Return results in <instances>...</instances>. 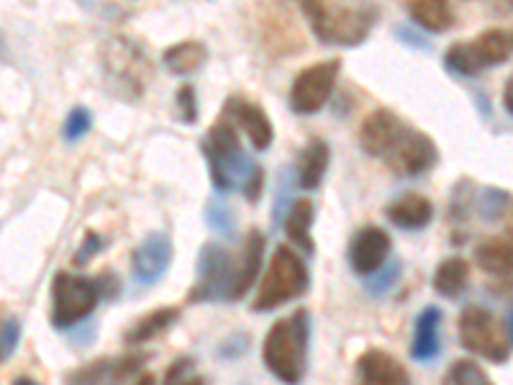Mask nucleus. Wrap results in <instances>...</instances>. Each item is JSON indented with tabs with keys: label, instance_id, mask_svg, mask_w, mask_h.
Wrapping results in <instances>:
<instances>
[{
	"label": "nucleus",
	"instance_id": "obj_1",
	"mask_svg": "<svg viewBox=\"0 0 513 385\" xmlns=\"http://www.w3.org/2000/svg\"><path fill=\"white\" fill-rule=\"evenodd\" d=\"M203 154H206L208 167H211V183L216 190L229 193V190H242L249 203L260 201L265 172L260 165H254L247 152L239 144V134L231 121H219L208 129L203 139Z\"/></svg>",
	"mask_w": 513,
	"mask_h": 385
},
{
	"label": "nucleus",
	"instance_id": "obj_2",
	"mask_svg": "<svg viewBox=\"0 0 513 385\" xmlns=\"http://www.w3.org/2000/svg\"><path fill=\"white\" fill-rule=\"evenodd\" d=\"M308 344H311V314L306 308L275 321L262 344V360L280 383L298 385L308 368Z\"/></svg>",
	"mask_w": 513,
	"mask_h": 385
},
{
	"label": "nucleus",
	"instance_id": "obj_3",
	"mask_svg": "<svg viewBox=\"0 0 513 385\" xmlns=\"http://www.w3.org/2000/svg\"><path fill=\"white\" fill-rule=\"evenodd\" d=\"M316 39L329 47H360L378 24V11L372 6H334L329 0H301Z\"/></svg>",
	"mask_w": 513,
	"mask_h": 385
},
{
	"label": "nucleus",
	"instance_id": "obj_4",
	"mask_svg": "<svg viewBox=\"0 0 513 385\" xmlns=\"http://www.w3.org/2000/svg\"><path fill=\"white\" fill-rule=\"evenodd\" d=\"M101 65L108 88L121 101H139L152 80V62L144 49L126 36H113L103 44Z\"/></svg>",
	"mask_w": 513,
	"mask_h": 385
},
{
	"label": "nucleus",
	"instance_id": "obj_5",
	"mask_svg": "<svg viewBox=\"0 0 513 385\" xmlns=\"http://www.w3.org/2000/svg\"><path fill=\"white\" fill-rule=\"evenodd\" d=\"M308 288H311V275H308L306 262L298 257V252L280 244L272 255L265 278H262L260 291L254 296L252 311L257 314L278 311L285 303L301 298Z\"/></svg>",
	"mask_w": 513,
	"mask_h": 385
},
{
	"label": "nucleus",
	"instance_id": "obj_6",
	"mask_svg": "<svg viewBox=\"0 0 513 385\" xmlns=\"http://www.w3.org/2000/svg\"><path fill=\"white\" fill-rule=\"evenodd\" d=\"M460 344L472 355L490 362H508L511 357V311L506 324L483 306H467L460 316Z\"/></svg>",
	"mask_w": 513,
	"mask_h": 385
},
{
	"label": "nucleus",
	"instance_id": "obj_7",
	"mask_svg": "<svg viewBox=\"0 0 513 385\" xmlns=\"http://www.w3.org/2000/svg\"><path fill=\"white\" fill-rule=\"evenodd\" d=\"M195 273H198V283L188 291L190 303L234 301L239 262H234L229 249L216 242L203 244L198 252V262H195Z\"/></svg>",
	"mask_w": 513,
	"mask_h": 385
},
{
	"label": "nucleus",
	"instance_id": "obj_8",
	"mask_svg": "<svg viewBox=\"0 0 513 385\" xmlns=\"http://www.w3.org/2000/svg\"><path fill=\"white\" fill-rule=\"evenodd\" d=\"M101 298L98 280L57 273L52 283V324L57 329H72L93 314Z\"/></svg>",
	"mask_w": 513,
	"mask_h": 385
},
{
	"label": "nucleus",
	"instance_id": "obj_9",
	"mask_svg": "<svg viewBox=\"0 0 513 385\" xmlns=\"http://www.w3.org/2000/svg\"><path fill=\"white\" fill-rule=\"evenodd\" d=\"M383 162L403 178H419L439 165V147L429 134L419 129L401 131V137L393 142V147L383 154Z\"/></svg>",
	"mask_w": 513,
	"mask_h": 385
},
{
	"label": "nucleus",
	"instance_id": "obj_10",
	"mask_svg": "<svg viewBox=\"0 0 513 385\" xmlns=\"http://www.w3.org/2000/svg\"><path fill=\"white\" fill-rule=\"evenodd\" d=\"M339 70H342V60H326L295 75L290 85V108L301 116L319 113L337 88Z\"/></svg>",
	"mask_w": 513,
	"mask_h": 385
},
{
	"label": "nucleus",
	"instance_id": "obj_11",
	"mask_svg": "<svg viewBox=\"0 0 513 385\" xmlns=\"http://www.w3.org/2000/svg\"><path fill=\"white\" fill-rule=\"evenodd\" d=\"M144 362H147V355L98 357L72 370L65 385H124L131 375L139 373Z\"/></svg>",
	"mask_w": 513,
	"mask_h": 385
},
{
	"label": "nucleus",
	"instance_id": "obj_12",
	"mask_svg": "<svg viewBox=\"0 0 513 385\" xmlns=\"http://www.w3.org/2000/svg\"><path fill=\"white\" fill-rule=\"evenodd\" d=\"M172 239L165 231H154L131 252V270L139 285H157L172 265Z\"/></svg>",
	"mask_w": 513,
	"mask_h": 385
},
{
	"label": "nucleus",
	"instance_id": "obj_13",
	"mask_svg": "<svg viewBox=\"0 0 513 385\" xmlns=\"http://www.w3.org/2000/svg\"><path fill=\"white\" fill-rule=\"evenodd\" d=\"M390 249H393V239L380 226H365L354 234L352 244H349V265L357 275H375L380 267L388 262Z\"/></svg>",
	"mask_w": 513,
	"mask_h": 385
},
{
	"label": "nucleus",
	"instance_id": "obj_14",
	"mask_svg": "<svg viewBox=\"0 0 513 385\" xmlns=\"http://www.w3.org/2000/svg\"><path fill=\"white\" fill-rule=\"evenodd\" d=\"M406 121L390 108H375L360 126V147L370 157H383L406 129Z\"/></svg>",
	"mask_w": 513,
	"mask_h": 385
},
{
	"label": "nucleus",
	"instance_id": "obj_15",
	"mask_svg": "<svg viewBox=\"0 0 513 385\" xmlns=\"http://www.w3.org/2000/svg\"><path fill=\"white\" fill-rule=\"evenodd\" d=\"M357 383L360 385H411L406 365L385 350H367L357 360Z\"/></svg>",
	"mask_w": 513,
	"mask_h": 385
},
{
	"label": "nucleus",
	"instance_id": "obj_16",
	"mask_svg": "<svg viewBox=\"0 0 513 385\" xmlns=\"http://www.w3.org/2000/svg\"><path fill=\"white\" fill-rule=\"evenodd\" d=\"M226 116H234L236 124L247 131L249 142L257 152H265L272 147V139H275V129H272L270 116L265 113V108L257 106V103H249L244 98H229L226 103Z\"/></svg>",
	"mask_w": 513,
	"mask_h": 385
},
{
	"label": "nucleus",
	"instance_id": "obj_17",
	"mask_svg": "<svg viewBox=\"0 0 513 385\" xmlns=\"http://www.w3.org/2000/svg\"><path fill=\"white\" fill-rule=\"evenodd\" d=\"M442 311L437 306H426L416 319L413 326V342L411 357L419 362L437 360L442 352V337H439V326H442Z\"/></svg>",
	"mask_w": 513,
	"mask_h": 385
},
{
	"label": "nucleus",
	"instance_id": "obj_18",
	"mask_svg": "<svg viewBox=\"0 0 513 385\" xmlns=\"http://www.w3.org/2000/svg\"><path fill=\"white\" fill-rule=\"evenodd\" d=\"M390 224L406 231H421L434 219V203L421 193H408V196L396 198L385 208Z\"/></svg>",
	"mask_w": 513,
	"mask_h": 385
},
{
	"label": "nucleus",
	"instance_id": "obj_19",
	"mask_svg": "<svg viewBox=\"0 0 513 385\" xmlns=\"http://www.w3.org/2000/svg\"><path fill=\"white\" fill-rule=\"evenodd\" d=\"M406 8L419 31L444 34L457 24V13L449 0H406Z\"/></svg>",
	"mask_w": 513,
	"mask_h": 385
},
{
	"label": "nucleus",
	"instance_id": "obj_20",
	"mask_svg": "<svg viewBox=\"0 0 513 385\" xmlns=\"http://www.w3.org/2000/svg\"><path fill=\"white\" fill-rule=\"evenodd\" d=\"M331 149L324 139H311V142L303 147L301 160H298V185L303 190H316L324 183V175L329 170Z\"/></svg>",
	"mask_w": 513,
	"mask_h": 385
},
{
	"label": "nucleus",
	"instance_id": "obj_21",
	"mask_svg": "<svg viewBox=\"0 0 513 385\" xmlns=\"http://www.w3.org/2000/svg\"><path fill=\"white\" fill-rule=\"evenodd\" d=\"M262 255H265V234L260 229L249 231L247 242H244L242 260H239V273H236V285H234V301L244 298V293L249 291L260 275Z\"/></svg>",
	"mask_w": 513,
	"mask_h": 385
},
{
	"label": "nucleus",
	"instance_id": "obj_22",
	"mask_svg": "<svg viewBox=\"0 0 513 385\" xmlns=\"http://www.w3.org/2000/svg\"><path fill=\"white\" fill-rule=\"evenodd\" d=\"M316 219V208L308 198H298V201L290 203L288 214H285V234L290 237V242L298 244V249H303L306 255L316 252V244L311 237V226Z\"/></svg>",
	"mask_w": 513,
	"mask_h": 385
},
{
	"label": "nucleus",
	"instance_id": "obj_23",
	"mask_svg": "<svg viewBox=\"0 0 513 385\" xmlns=\"http://www.w3.org/2000/svg\"><path fill=\"white\" fill-rule=\"evenodd\" d=\"M177 319H180V308L177 306H165L157 308V311H149V314H144L142 319L134 321V324L126 329L124 342L131 344V347H134V344L149 342V339L165 334Z\"/></svg>",
	"mask_w": 513,
	"mask_h": 385
},
{
	"label": "nucleus",
	"instance_id": "obj_24",
	"mask_svg": "<svg viewBox=\"0 0 513 385\" xmlns=\"http://www.w3.org/2000/svg\"><path fill=\"white\" fill-rule=\"evenodd\" d=\"M475 260L483 267L485 273L496 275V278H508L513 270V244L511 237H493L485 239L475 249Z\"/></svg>",
	"mask_w": 513,
	"mask_h": 385
},
{
	"label": "nucleus",
	"instance_id": "obj_25",
	"mask_svg": "<svg viewBox=\"0 0 513 385\" xmlns=\"http://www.w3.org/2000/svg\"><path fill=\"white\" fill-rule=\"evenodd\" d=\"M208 60V49L203 42H195V39H188V42L172 44V47L165 49L162 54V65L167 67L175 75H190V72H198Z\"/></svg>",
	"mask_w": 513,
	"mask_h": 385
},
{
	"label": "nucleus",
	"instance_id": "obj_26",
	"mask_svg": "<svg viewBox=\"0 0 513 385\" xmlns=\"http://www.w3.org/2000/svg\"><path fill=\"white\" fill-rule=\"evenodd\" d=\"M472 49L478 52L483 67L506 65L511 60V34L506 29H488L472 39Z\"/></svg>",
	"mask_w": 513,
	"mask_h": 385
},
{
	"label": "nucleus",
	"instance_id": "obj_27",
	"mask_svg": "<svg viewBox=\"0 0 513 385\" xmlns=\"http://www.w3.org/2000/svg\"><path fill=\"white\" fill-rule=\"evenodd\" d=\"M470 280V265L462 257H447L439 262L437 273H434V291L444 298H457L467 288Z\"/></svg>",
	"mask_w": 513,
	"mask_h": 385
},
{
	"label": "nucleus",
	"instance_id": "obj_28",
	"mask_svg": "<svg viewBox=\"0 0 513 385\" xmlns=\"http://www.w3.org/2000/svg\"><path fill=\"white\" fill-rule=\"evenodd\" d=\"M444 67L457 77H478L480 72H485L483 62H480L478 52L472 49L470 42L452 44L444 54Z\"/></svg>",
	"mask_w": 513,
	"mask_h": 385
},
{
	"label": "nucleus",
	"instance_id": "obj_29",
	"mask_svg": "<svg viewBox=\"0 0 513 385\" xmlns=\"http://www.w3.org/2000/svg\"><path fill=\"white\" fill-rule=\"evenodd\" d=\"M442 385H496L475 360H457L444 373Z\"/></svg>",
	"mask_w": 513,
	"mask_h": 385
},
{
	"label": "nucleus",
	"instance_id": "obj_30",
	"mask_svg": "<svg viewBox=\"0 0 513 385\" xmlns=\"http://www.w3.org/2000/svg\"><path fill=\"white\" fill-rule=\"evenodd\" d=\"M508 203H511V193L501 188H485L480 190L478 198V211L483 221H498L506 216Z\"/></svg>",
	"mask_w": 513,
	"mask_h": 385
},
{
	"label": "nucleus",
	"instance_id": "obj_31",
	"mask_svg": "<svg viewBox=\"0 0 513 385\" xmlns=\"http://www.w3.org/2000/svg\"><path fill=\"white\" fill-rule=\"evenodd\" d=\"M206 224L213 234H219V237H231L236 231V216L224 201H208L206 206Z\"/></svg>",
	"mask_w": 513,
	"mask_h": 385
},
{
	"label": "nucleus",
	"instance_id": "obj_32",
	"mask_svg": "<svg viewBox=\"0 0 513 385\" xmlns=\"http://www.w3.org/2000/svg\"><path fill=\"white\" fill-rule=\"evenodd\" d=\"M90 129H93V113L88 108L77 106L72 108L65 126H62V137H65V142H80Z\"/></svg>",
	"mask_w": 513,
	"mask_h": 385
},
{
	"label": "nucleus",
	"instance_id": "obj_33",
	"mask_svg": "<svg viewBox=\"0 0 513 385\" xmlns=\"http://www.w3.org/2000/svg\"><path fill=\"white\" fill-rule=\"evenodd\" d=\"M401 273H403L401 262H390L385 270L380 267L378 275H370V280H367V293H372V296H383V293H388L390 288L398 283Z\"/></svg>",
	"mask_w": 513,
	"mask_h": 385
},
{
	"label": "nucleus",
	"instance_id": "obj_34",
	"mask_svg": "<svg viewBox=\"0 0 513 385\" xmlns=\"http://www.w3.org/2000/svg\"><path fill=\"white\" fill-rule=\"evenodd\" d=\"M175 106L183 124H195L198 121V95H195L193 85H183V88L177 90Z\"/></svg>",
	"mask_w": 513,
	"mask_h": 385
},
{
	"label": "nucleus",
	"instance_id": "obj_35",
	"mask_svg": "<svg viewBox=\"0 0 513 385\" xmlns=\"http://www.w3.org/2000/svg\"><path fill=\"white\" fill-rule=\"evenodd\" d=\"M290 170L283 172V178H280V188H278V198H275V216H272V224L278 226L283 224L285 214H288L290 208Z\"/></svg>",
	"mask_w": 513,
	"mask_h": 385
},
{
	"label": "nucleus",
	"instance_id": "obj_36",
	"mask_svg": "<svg viewBox=\"0 0 513 385\" xmlns=\"http://www.w3.org/2000/svg\"><path fill=\"white\" fill-rule=\"evenodd\" d=\"M101 247H103L101 234H98V231H88V234H85V239H83V244H80V249H77L75 265H80V267L88 265V262L93 260L98 252H101Z\"/></svg>",
	"mask_w": 513,
	"mask_h": 385
},
{
	"label": "nucleus",
	"instance_id": "obj_37",
	"mask_svg": "<svg viewBox=\"0 0 513 385\" xmlns=\"http://www.w3.org/2000/svg\"><path fill=\"white\" fill-rule=\"evenodd\" d=\"M18 337H21V324H18V319L3 321V326H0V350H3V357L16 350Z\"/></svg>",
	"mask_w": 513,
	"mask_h": 385
},
{
	"label": "nucleus",
	"instance_id": "obj_38",
	"mask_svg": "<svg viewBox=\"0 0 513 385\" xmlns=\"http://www.w3.org/2000/svg\"><path fill=\"white\" fill-rule=\"evenodd\" d=\"M396 36L401 39L403 44H408L411 49H424V52H429L431 49L429 39H426L419 29H411V26H398Z\"/></svg>",
	"mask_w": 513,
	"mask_h": 385
},
{
	"label": "nucleus",
	"instance_id": "obj_39",
	"mask_svg": "<svg viewBox=\"0 0 513 385\" xmlns=\"http://www.w3.org/2000/svg\"><path fill=\"white\" fill-rule=\"evenodd\" d=\"M190 368H193V360H190V357H180L177 362H172L170 370H167L165 385H180V383H183L185 370H190Z\"/></svg>",
	"mask_w": 513,
	"mask_h": 385
},
{
	"label": "nucleus",
	"instance_id": "obj_40",
	"mask_svg": "<svg viewBox=\"0 0 513 385\" xmlns=\"http://www.w3.org/2000/svg\"><path fill=\"white\" fill-rule=\"evenodd\" d=\"M511 88H513V80H511V77H508V80H506V85H503V103H506V106H503V108H506V113H508V116H511V113H513V103H511Z\"/></svg>",
	"mask_w": 513,
	"mask_h": 385
},
{
	"label": "nucleus",
	"instance_id": "obj_41",
	"mask_svg": "<svg viewBox=\"0 0 513 385\" xmlns=\"http://www.w3.org/2000/svg\"><path fill=\"white\" fill-rule=\"evenodd\" d=\"M180 385H206V380L198 378V375H190V380H183Z\"/></svg>",
	"mask_w": 513,
	"mask_h": 385
},
{
	"label": "nucleus",
	"instance_id": "obj_42",
	"mask_svg": "<svg viewBox=\"0 0 513 385\" xmlns=\"http://www.w3.org/2000/svg\"><path fill=\"white\" fill-rule=\"evenodd\" d=\"M13 385H39V383H36L34 378H26V375H21V378H16V383Z\"/></svg>",
	"mask_w": 513,
	"mask_h": 385
},
{
	"label": "nucleus",
	"instance_id": "obj_43",
	"mask_svg": "<svg viewBox=\"0 0 513 385\" xmlns=\"http://www.w3.org/2000/svg\"><path fill=\"white\" fill-rule=\"evenodd\" d=\"M136 385H154V375H142V378L136 380Z\"/></svg>",
	"mask_w": 513,
	"mask_h": 385
},
{
	"label": "nucleus",
	"instance_id": "obj_44",
	"mask_svg": "<svg viewBox=\"0 0 513 385\" xmlns=\"http://www.w3.org/2000/svg\"><path fill=\"white\" fill-rule=\"evenodd\" d=\"M80 3H83V6H93V0H80Z\"/></svg>",
	"mask_w": 513,
	"mask_h": 385
},
{
	"label": "nucleus",
	"instance_id": "obj_45",
	"mask_svg": "<svg viewBox=\"0 0 513 385\" xmlns=\"http://www.w3.org/2000/svg\"><path fill=\"white\" fill-rule=\"evenodd\" d=\"M0 360H3V350H0Z\"/></svg>",
	"mask_w": 513,
	"mask_h": 385
}]
</instances>
